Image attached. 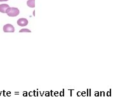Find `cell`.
<instances>
[{
  "label": "cell",
  "mask_w": 125,
  "mask_h": 97,
  "mask_svg": "<svg viewBox=\"0 0 125 97\" xmlns=\"http://www.w3.org/2000/svg\"><path fill=\"white\" fill-rule=\"evenodd\" d=\"M77 96L78 97H81V91H78L77 93Z\"/></svg>",
  "instance_id": "e0dca14e"
},
{
  "label": "cell",
  "mask_w": 125,
  "mask_h": 97,
  "mask_svg": "<svg viewBox=\"0 0 125 97\" xmlns=\"http://www.w3.org/2000/svg\"><path fill=\"white\" fill-rule=\"evenodd\" d=\"M3 96H4V97H5V96H6V91H3Z\"/></svg>",
  "instance_id": "d6986e66"
},
{
  "label": "cell",
  "mask_w": 125,
  "mask_h": 97,
  "mask_svg": "<svg viewBox=\"0 0 125 97\" xmlns=\"http://www.w3.org/2000/svg\"><path fill=\"white\" fill-rule=\"evenodd\" d=\"M111 89H110L109 91L107 92V97H111Z\"/></svg>",
  "instance_id": "30bf717a"
},
{
  "label": "cell",
  "mask_w": 125,
  "mask_h": 97,
  "mask_svg": "<svg viewBox=\"0 0 125 97\" xmlns=\"http://www.w3.org/2000/svg\"><path fill=\"white\" fill-rule=\"evenodd\" d=\"M44 93H45V97H50V91H45Z\"/></svg>",
  "instance_id": "9c48e42d"
},
{
  "label": "cell",
  "mask_w": 125,
  "mask_h": 97,
  "mask_svg": "<svg viewBox=\"0 0 125 97\" xmlns=\"http://www.w3.org/2000/svg\"><path fill=\"white\" fill-rule=\"evenodd\" d=\"M89 97H91V89H89Z\"/></svg>",
  "instance_id": "44dd1931"
},
{
  "label": "cell",
  "mask_w": 125,
  "mask_h": 97,
  "mask_svg": "<svg viewBox=\"0 0 125 97\" xmlns=\"http://www.w3.org/2000/svg\"><path fill=\"white\" fill-rule=\"evenodd\" d=\"M8 0H0V1H7Z\"/></svg>",
  "instance_id": "cb8c5ba5"
},
{
  "label": "cell",
  "mask_w": 125,
  "mask_h": 97,
  "mask_svg": "<svg viewBox=\"0 0 125 97\" xmlns=\"http://www.w3.org/2000/svg\"><path fill=\"white\" fill-rule=\"evenodd\" d=\"M27 5L30 8H34L35 7V0H28L27 2Z\"/></svg>",
  "instance_id": "5b68a950"
},
{
  "label": "cell",
  "mask_w": 125,
  "mask_h": 97,
  "mask_svg": "<svg viewBox=\"0 0 125 97\" xmlns=\"http://www.w3.org/2000/svg\"><path fill=\"white\" fill-rule=\"evenodd\" d=\"M88 91H89V89H87V90H86V93H86V97H89V95H88Z\"/></svg>",
  "instance_id": "ffe728a7"
},
{
  "label": "cell",
  "mask_w": 125,
  "mask_h": 97,
  "mask_svg": "<svg viewBox=\"0 0 125 97\" xmlns=\"http://www.w3.org/2000/svg\"><path fill=\"white\" fill-rule=\"evenodd\" d=\"M50 95L52 96V97H53V91L51 90L50 91Z\"/></svg>",
  "instance_id": "603a6c76"
},
{
  "label": "cell",
  "mask_w": 125,
  "mask_h": 97,
  "mask_svg": "<svg viewBox=\"0 0 125 97\" xmlns=\"http://www.w3.org/2000/svg\"><path fill=\"white\" fill-rule=\"evenodd\" d=\"M99 94H100V97H105V91H100L99 92Z\"/></svg>",
  "instance_id": "ba28073f"
},
{
  "label": "cell",
  "mask_w": 125,
  "mask_h": 97,
  "mask_svg": "<svg viewBox=\"0 0 125 97\" xmlns=\"http://www.w3.org/2000/svg\"><path fill=\"white\" fill-rule=\"evenodd\" d=\"M6 95L7 96V97H10V96H11V92H10V91H6Z\"/></svg>",
  "instance_id": "7c38bea8"
},
{
  "label": "cell",
  "mask_w": 125,
  "mask_h": 97,
  "mask_svg": "<svg viewBox=\"0 0 125 97\" xmlns=\"http://www.w3.org/2000/svg\"><path fill=\"white\" fill-rule=\"evenodd\" d=\"M54 96H55V97H58L59 95V93L58 91H55L54 92Z\"/></svg>",
  "instance_id": "5bb4252c"
},
{
  "label": "cell",
  "mask_w": 125,
  "mask_h": 97,
  "mask_svg": "<svg viewBox=\"0 0 125 97\" xmlns=\"http://www.w3.org/2000/svg\"><path fill=\"white\" fill-rule=\"evenodd\" d=\"M20 11L17 8L14 7H9L6 10V13H7L9 17H16L19 15Z\"/></svg>",
  "instance_id": "6da1fadb"
},
{
  "label": "cell",
  "mask_w": 125,
  "mask_h": 97,
  "mask_svg": "<svg viewBox=\"0 0 125 97\" xmlns=\"http://www.w3.org/2000/svg\"><path fill=\"white\" fill-rule=\"evenodd\" d=\"M27 91H24V93H23V97H27Z\"/></svg>",
  "instance_id": "2e32d148"
},
{
  "label": "cell",
  "mask_w": 125,
  "mask_h": 97,
  "mask_svg": "<svg viewBox=\"0 0 125 97\" xmlns=\"http://www.w3.org/2000/svg\"><path fill=\"white\" fill-rule=\"evenodd\" d=\"M100 94H99V92L98 91H95V97H99Z\"/></svg>",
  "instance_id": "4fadbf2b"
},
{
  "label": "cell",
  "mask_w": 125,
  "mask_h": 97,
  "mask_svg": "<svg viewBox=\"0 0 125 97\" xmlns=\"http://www.w3.org/2000/svg\"><path fill=\"white\" fill-rule=\"evenodd\" d=\"M86 95V91H81V96L82 97H85Z\"/></svg>",
  "instance_id": "8fae6325"
},
{
  "label": "cell",
  "mask_w": 125,
  "mask_h": 97,
  "mask_svg": "<svg viewBox=\"0 0 125 97\" xmlns=\"http://www.w3.org/2000/svg\"><path fill=\"white\" fill-rule=\"evenodd\" d=\"M28 95L29 97H32V96H33V91H30V92L28 93Z\"/></svg>",
  "instance_id": "9a60e30c"
},
{
  "label": "cell",
  "mask_w": 125,
  "mask_h": 97,
  "mask_svg": "<svg viewBox=\"0 0 125 97\" xmlns=\"http://www.w3.org/2000/svg\"><path fill=\"white\" fill-rule=\"evenodd\" d=\"M15 95H17V94H18V95H19V92H15Z\"/></svg>",
  "instance_id": "d4e9b609"
},
{
  "label": "cell",
  "mask_w": 125,
  "mask_h": 97,
  "mask_svg": "<svg viewBox=\"0 0 125 97\" xmlns=\"http://www.w3.org/2000/svg\"><path fill=\"white\" fill-rule=\"evenodd\" d=\"M2 92H3V91H0V97H1V95L2 94Z\"/></svg>",
  "instance_id": "484cf974"
},
{
  "label": "cell",
  "mask_w": 125,
  "mask_h": 97,
  "mask_svg": "<svg viewBox=\"0 0 125 97\" xmlns=\"http://www.w3.org/2000/svg\"><path fill=\"white\" fill-rule=\"evenodd\" d=\"M3 31L5 32H14L15 28L11 24H6L3 27Z\"/></svg>",
  "instance_id": "7a4b0ae2"
},
{
  "label": "cell",
  "mask_w": 125,
  "mask_h": 97,
  "mask_svg": "<svg viewBox=\"0 0 125 97\" xmlns=\"http://www.w3.org/2000/svg\"><path fill=\"white\" fill-rule=\"evenodd\" d=\"M19 32H31V31L30 30H29V29H21V30H19Z\"/></svg>",
  "instance_id": "8992f818"
},
{
  "label": "cell",
  "mask_w": 125,
  "mask_h": 97,
  "mask_svg": "<svg viewBox=\"0 0 125 97\" xmlns=\"http://www.w3.org/2000/svg\"><path fill=\"white\" fill-rule=\"evenodd\" d=\"M59 95L60 97H64V89H63V91L59 93Z\"/></svg>",
  "instance_id": "52a82bcc"
},
{
  "label": "cell",
  "mask_w": 125,
  "mask_h": 97,
  "mask_svg": "<svg viewBox=\"0 0 125 97\" xmlns=\"http://www.w3.org/2000/svg\"><path fill=\"white\" fill-rule=\"evenodd\" d=\"M10 7V6L8 5H6V4H2V5H0V12H1L3 13H6V10Z\"/></svg>",
  "instance_id": "277c9868"
},
{
  "label": "cell",
  "mask_w": 125,
  "mask_h": 97,
  "mask_svg": "<svg viewBox=\"0 0 125 97\" xmlns=\"http://www.w3.org/2000/svg\"><path fill=\"white\" fill-rule=\"evenodd\" d=\"M17 24L19 26H26L28 24V20L26 19L21 18L17 20Z\"/></svg>",
  "instance_id": "3957f363"
},
{
  "label": "cell",
  "mask_w": 125,
  "mask_h": 97,
  "mask_svg": "<svg viewBox=\"0 0 125 97\" xmlns=\"http://www.w3.org/2000/svg\"><path fill=\"white\" fill-rule=\"evenodd\" d=\"M40 95H41V97H43V94L44 93V92H42V91H40Z\"/></svg>",
  "instance_id": "ac0fdd59"
},
{
  "label": "cell",
  "mask_w": 125,
  "mask_h": 97,
  "mask_svg": "<svg viewBox=\"0 0 125 97\" xmlns=\"http://www.w3.org/2000/svg\"><path fill=\"white\" fill-rule=\"evenodd\" d=\"M69 90L71 91V94H70V95H71V97H72V92H73V89H69Z\"/></svg>",
  "instance_id": "7402d4cb"
}]
</instances>
